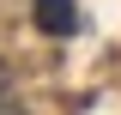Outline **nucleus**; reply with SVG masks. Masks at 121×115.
Listing matches in <instances>:
<instances>
[{
	"instance_id": "1",
	"label": "nucleus",
	"mask_w": 121,
	"mask_h": 115,
	"mask_svg": "<svg viewBox=\"0 0 121 115\" xmlns=\"http://www.w3.org/2000/svg\"><path fill=\"white\" fill-rule=\"evenodd\" d=\"M30 6H36V24H43L48 36H67V30H79L73 0H30Z\"/></svg>"
},
{
	"instance_id": "2",
	"label": "nucleus",
	"mask_w": 121,
	"mask_h": 115,
	"mask_svg": "<svg viewBox=\"0 0 121 115\" xmlns=\"http://www.w3.org/2000/svg\"><path fill=\"white\" fill-rule=\"evenodd\" d=\"M0 115H18V85L6 73V61H0Z\"/></svg>"
}]
</instances>
